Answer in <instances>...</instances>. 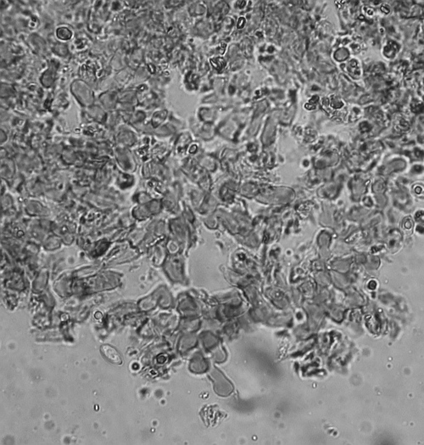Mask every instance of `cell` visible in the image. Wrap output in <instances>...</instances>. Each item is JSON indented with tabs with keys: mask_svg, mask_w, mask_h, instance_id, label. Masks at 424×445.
<instances>
[{
	"mask_svg": "<svg viewBox=\"0 0 424 445\" xmlns=\"http://www.w3.org/2000/svg\"><path fill=\"white\" fill-rule=\"evenodd\" d=\"M212 65L214 66L215 68L216 69L221 70L225 66V62L223 60V59H212L211 60Z\"/></svg>",
	"mask_w": 424,
	"mask_h": 445,
	"instance_id": "2",
	"label": "cell"
},
{
	"mask_svg": "<svg viewBox=\"0 0 424 445\" xmlns=\"http://www.w3.org/2000/svg\"><path fill=\"white\" fill-rule=\"evenodd\" d=\"M100 349H101L103 356L109 361L116 363V365L122 363V358H121V354L114 347L108 345V344H104V345H102Z\"/></svg>",
	"mask_w": 424,
	"mask_h": 445,
	"instance_id": "1",
	"label": "cell"
}]
</instances>
